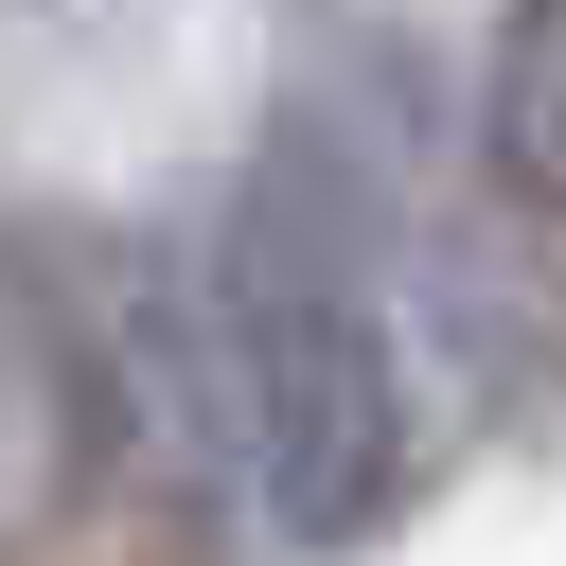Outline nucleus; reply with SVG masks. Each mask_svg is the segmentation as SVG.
<instances>
[{
	"label": "nucleus",
	"mask_w": 566,
	"mask_h": 566,
	"mask_svg": "<svg viewBox=\"0 0 566 566\" xmlns=\"http://www.w3.org/2000/svg\"><path fill=\"white\" fill-rule=\"evenodd\" d=\"M71 495H53V424H35V389H18V336H0V548H35Z\"/></svg>",
	"instance_id": "nucleus-3"
},
{
	"label": "nucleus",
	"mask_w": 566,
	"mask_h": 566,
	"mask_svg": "<svg viewBox=\"0 0 566 566\" xmlns=\"http://www.w3.org/2000/svg\"><path fill=\"white\" fill-rule=\"evenodd\" d=\"M389 248H407V195L371 124L336 88H283L195 230L230 407H248V513L283 566H371L424 513V371L389 318Z\"/></svg>",
	"instance_id": "nucleus-1"
},
{
	"label": "nucleus",
	"mask_w": 566,
	"mask_h": 566,
	"mask_svg": "<svg viewBox=\"0 0 566 566\" xmlns=\"http://www.w3.org/2000/svg\"><path fill=\"white\" fill-rule=\"evenodd\" d=\"M460 124H478V177H495L531 230H566V0H495Z\"/></svg>",
	"instance_id": "nucleus-2"
}]
</instances>
